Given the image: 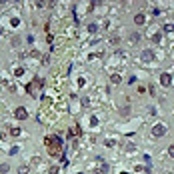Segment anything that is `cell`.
I'll return each instance as SVG.
<instances>
[{
  "instance_id": "cell-1",
  "label": "cell",
  "mask_w": 174,
  "mask_h": 174,
  "mask_svg": "<svg viewBox=\"0 0 174 174\" xmlns=\"http://www.w3.org/2000/svg\"><path fill=\"white\" fill-rule=\"evenodd\" d=\"M166 132H168V128H166V124H154V128H152V136L154 138H162V136H166Z\"/></svg>"
},
{
  "instance_id": "cell-2",
  "label": "cell",
  "mask_w": 174,
  "mask_h": 174,
  "mask_svg": "<svg viewBox=\"0 0 174 174\" xmlns=\"http://www.w3.org/2000/svg\"><path fill=\"white\" fill-rule=\"evenodd\" d=\"M14 118H16V120H26V118H28V110L24 108V106H18V108L14 110Z\"/></svg>"
},
{
  "instance_id": "cell-3",
  "label": "cell",
  "mask_w": 174,
  "mask_h": 174,
  "mask_svg": "<svg viewBox=\"0 0 174 174\" xmlns=\"http://www.w3.org/2000/svg\"><path fill=\"white\" fill-rule=\"evenodd\" d=\"M170 82H172V76L168 74V72L160 74V84H162V86H170Z\"/></svg>"
},
{
  "instance_id": "cell-4",
  "label": "cell",
  "mask_w": 174,
  "mask_h": 174,
  "mask_svg": "<svg viewBox=\"0 0 174 174\" xmlns=\"http://www.w3.org/2000/svg\"><path fill=\"white\" fill-rule=\"evenodd\" d=\"M144 22H146L144 14H142V12H138V14L134 16V24H136V26H144Z\"/></svg>"
},
{
  "instance_id": "cell-5",
  "label": "cell",
  "mask_w": 174,
  "mask_h": 174,
  "mask_svg": "<svg viewBox=\"0 0 174 174\" xmlns=\"http://www.w3.org/2000/svg\"><path fill=\"white\" fill-rule=\"evenodd\" d=\"M152 58H154V52H152V50H144V52H142V60L150 62Z\"/></svg>"
},
{
  "instance_id": "cell-6",
  "label": "cell",
  "mask_w": 174,
  "mask_h": 174,
  "mask_svg": "<svg viewBox=\"0 0 174 174\" xmlns=\"http://www.w3.org/2000/svg\"><path fill=\"white\" fill-rule=\"evenodd\" d=\"M30 172V166H28V164H20L18 166V174H28Z\"/></svg>"
},
{
  "instance_id": "cell-7",
  "label": "cell",
  "mask_w": 174,
  "mask_h": 174,
  "mask_svg": "<svg viewBox=\"0 0 174 174\" xmlns=\"http://www.w3.org/2000/svg\"><path fill=\"white\" fill-rule=\"evenodd\" d=\"M8 170H10V164H8V162H2V164H0V174H6Z\"/></svg>"
},
{
  "instance_id": "cell-8",
  "label": "cell",
  "mask_w": 174,
  "mask_h": 174,
  "mask_svg": "<svg viewBox=\"0 0 174 174\" xmlns=\"http://www.w3.org/2000/svg\"><path fill=\"white\" fill-rule=\"evenodd\" d=\"M110 80H112V84H120V82H122L120 74H112V76H110Z\"/></svg>"
},
{
  "instance_id": "cell-9",
  "label": "cell",
  "mask_w": 174,
  "mask_h": 174,
  "mask_svg": "<svg viewBox=\"0 0 174 174\" xmlns=\"http://www.w3.org/2000/svg\"><path fill=\"white\" fill-rule=\"evenodd\" d=\"M160 40H162V34H160V32H156V34L152 36V42H154V44H158Z\"/></svg>"
},
{
  "instance_id": "cell-10",
  "label": "cell",
  "mask_w": 174,
  "mask_h": 174,
  "mask_svg": "<svg viewBox=\"0 0 174 174\" xmlns=\"http://www.w3.org/2000/svg\"><path fill=\"white\" fill-rule=\"evenodd\" d=\"M18 150H20V146H12L10 150H8V154H10V156H14V154H18Z\"/></svg>"
},
{
  "instance_id": "cell-11",
  "label": "cell",
  "mask_w": 174,
  "mask_h": 174,
  "mask_svg": "<svg viewBox=\"0 0 174 174\" xmlns=\"http://www.w3.org/2000/svg\"><path fill=\"white\" fill-rule=\"evenodd\" d=\"M130 40H132V42H138V40H140V34H138V32H132V36H130Z\"/></svg>"
},
{
  "instance_id": "cell-12",
  "label": "cell",
  "mask_w": 174,
  "mask_h": 174,
  "mask_svg": "<svg viewBox=\"0 0 174 174\" xmlns=\"http://www.w3.org/2000/svg\"><path fill=\"white\" fill-rule=\"evenodd\" d=\"M20 132H22V130H20V128H12V130H10V134H12V136H18Z\"/></svg>"
},
{
  "instance_id": "cell-13",
  "label": "cell",
  "mask_w": 174,
  "mask_h": 174,
  "mask_svg": "<svg viewBox=\"0 0 174 174\" xmlns=\"http://www.w3.org/2000/svg\"><path fill=\"white\" fill-rule=\"evenodd\" d=\"M168 154H170V158H174V144L168 146Z\"/></svg>"
},
{
  "instance_id": "cell-14",
  "label": "cell",
  "mask_w": 174,
  "mask_h": 174,
  "mask_svg": "<svg viewBox=\"0 0 174 174\" xmlns=\"http://www.w3.org/2000/svg\"><path fill=\"white\" fill-rule=\"evenodd\" d=\"M164 30H166V32H174V26H172V24H166V26H164Z\"/></svg>"
},
{
  "instance_id": "cell-15",
  "label": "cell",
  "mask_w": 174,
  "mask_h": 174,
  "mask_svg": "<svg viewBox=\"0 0 174 174\" xmlns=\"http://www.w3.org/2000/svg\"><path fill=\"white\" fill-rule=\"evenodd\" d=\"M110 44H118V36H112V38H110Z\"/></svg>"
},
{
  "instance_id": "cell-16",
  "label": "cell",
  "mask_w": 174,
  "mask_h": 174,
  "mask_svg": "<svg viewBox=\"0 0 174 174\" xmlns=\"http://www.w3.org/2000/svg\"><path fill=\"white\" fill-rule=\"evenodd\" d=\"M32 164H40V156H34V158H32Z\"/></svg>"
},
{
  "instance_id": "cell-17",
  "label": "cell",
  "mask_w": 174,
  "mask_h": 174,
  "mask_svg": "<svg viewBox=\"0 0 174 174\" xmlns=\"http://www.w3.org/2000/svg\"><path fill=\"white\" fill-rule=\"evenodd\" d=\"M170 174H172V172H170Z\"/></svg>"
}]
</instances>
